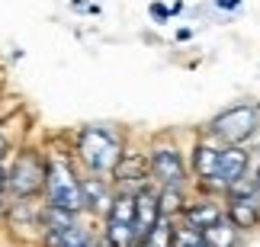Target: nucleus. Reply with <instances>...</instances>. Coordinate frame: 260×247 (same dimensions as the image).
<instances>
[{
	"instance_id": "15",
	"label": "nucleus",
	"mask_w": 260,
	"mask_h": 247,
	"mask_svg": "<svg viewBox=\"0 0 260 247\" xmlns=\"http://www.w3.org/2000/svg\"><path fill=\"white\" fill-rule=\"evenodd\" d=\"M232 225L235 228H251V225H257V205L254 202H232Z\"/></svg>"
},
{
	"instance_id": "26",
	"label": "nucleus",
	"mask_w": 260,
	"mask_h": 247,
	"mask_svg": "<svg viewBox=\"0 0 260 247\" xmlns=\"http://www.w3.org/2000/svg\"><path fill=\"white\" fill-rule=\"evenodd\" d=\"M138 247H145V244H138Z\"/></svg>"
},
{
	"instance_id": "13",
	"label": "nucleus",
	"mask_w": 260,
	"mask_h": 247,
	"mask_svg": "<svg viewBox=\"0 0 260 247\" xmlns=\"http://www.w3.org/2000/svg\"><path fill=\"white\" fill-rule=\"evenodd\" d=\"M81 199H84L87 209H106L109 193H106V186L100 180H87V183H81Z\"/></svg>"
},
{
	"instance_id": "24",
	"label": "nucleus",
	"mask_w": 260,
	"mask_h": 247,
	"mask_svg": "<svg viewBox=\"0 0 260 247\" xmlns=\"http://www.w3.org/2000/svg\"><path fill=\"white\" fill-rule=\"evenodd\" d=\"M4 183H7V180H4V170H0V190H4Z\"/></svg>"
},
{
	"instance_id": "4",
	"label": "nucleus",
	"mask_w": 260,
	"mask_h": 247,
	"mask_svg": "<svg viewBox=\"0 0 260 247\" xmlns=\"http://www.w3.org/2000/svg\"><path fill=\"white\" fill-rule=\"evenodd\" d=\"M254 128H257V110H254L251 103H247V106H232V110H225L212 122V132L222 135L225 142H232V145L244 142Z\"/></svg>"
},
{
	"instance_id": "11",
	"label": "nucleus",
	"mask_w": 260,
	"mask_h": 247,
	"mask_svg": "<svg viewBox=\"0 0 260 247\" xmlns=\"http://www.w3.org/2000/svg\"><path fill=\"white\" fill-rule=\"evenodd\" d=\"M193 164H196V173L206 177V180H212L215 177V164H218V151L212 145H199L193 151Z\"/></svg>"
},
{
	"instance_id": "25",
	"label": "nucleus",
	"mask_w": 260,
	"mask_h": 247,
	"mask_svg": "<svg viewBox=\"0 0 260 247\" xmlns=\"http://www.w3.org/2000/svg\"><path fill=\"white\" fill-rule=\"evenodd\" d=\"M254 183H257V190H260V173H257V180H254Z\"/></svg>"
},
{
	"instance_id": "20",
	"label": "nucleus",
	"mask_w": 260,
	"mask_h": 247,
	"mask_svg": "<svg viewBox=\"0 0 260 247\" xmlns=\"http://www.w3.org/2000/svg\"><path fill=\"white\" fill-rule=\"evenodd\" d=\"M180 205H183V199H180V193L177 190H164L161 193V199H157V209H161V215H167V212H177Z\"/></svg>"
},
{
	"instance_id": "7",
	"label": "nucleus",
	"mask_w": 260,
	"mask_h": 247,
	"mask_svg": "<svg viewBox=\"0 0 260 247\" xmlns=\"http://www.w3.org/2000/svg\"><path fill=\"white\" fill-rule=\"evenodd\" d=\"M157 219H161V209H157V196H151V193H138V196H135V225L142 228V234L151 231Z\"/></svg>"
},
{
	"instance_id": "2",
	"label": "nucleus",
	"mask_w": 260,
	"mask_h": 247,
	"mask_svg": "<svg viewBox=\"0 0 260 247\" xmlns=\"http://www.w3.org/2000/svg\"><path fill=\"white\" fill-rule=\"evenodd\" d=\"M77 154H81V161L93 173L116 167V161L122 157L119 154V138L109 135L106 128H87V132L81 135V142H77Z\"/></svg>"
},
{
	"instance_id": "12",
	"label": "nucleus",
	"mask_w": 260,
	"mask_h": 247,
	"mask_svg": "<svg viewBox=\"0 0 260 247\" xmlns=\"http://www.w3.org/2000/svg\"><path fill=\"white\" fill-rule=\"evenodd\" d=\"M113 170H116L119 180H142L145 177V157L142 154H125V157L116 161Z\"/></svg>"
},
{
	"instance_id": "17",
	"label": "nucleus",
	"mask_w": 260,
	"mask_h": 247,
	"mask_svg": "<svg viewBox=\"0 0 260 247\" xmlns=\"http://www.w3.org/2000/svg\"><path fill=\"white\" fill-rule=\"evenodd\" d=\"M135 238V225H119V222H109V244L113 247H128Z\"/></svg>"
},
{
	"instance_id": "21",
	"label": "nucleus",
	"mask_w": 260,
	"mask_h": 247,
	"mask_svg": "<svg viewBox=\"0 0 260 247\" xmlns=\"http://www.w3.org/2000/svg\"><path fill=\"white\" fill-rule=\"evenodd\" d=\"M151 16H154V19H167V7L154 4V7H151Z\"/></svg>"
},
{
	"instance_id": "23",
	"label": "nucleus",
	"mask_w": 260,
	"mask_h": 247,
	"mask_svg": "<svg viewBox=\"0 0 260 247\" xmlns=\"http://www.w3.org/2000/svg\"><path fill=\"white\" fill-rule=\"evenodd\" d=\"M7 148H10V145H7V138H4V135H0V157H4V154H7Z\"/></svg>"
},
{
	"instance_id": "8",
	"label": "nucleus",
	"mask_w": 260,
	"mask_h": 247,
	"mask_svg": "<svg viewBox=\"0 0 260 247\" xmlns=\"http://www.w3.org/2000/svg\"><path fill=\"white\" fill-rule=\"evenodd\" d=\"M45 244L48 247H90V234L84 228H77V225H68V228L48 231Z\"/></svg>"
},
{
	"instance_id": "5",
	"label": "nucleus",
	"mask_w": 260,
	"mask_h": 247,
	"mask_svg": "<svg viewBox=\"0 0 260 247\" xmlns=\"http://www.w3.org/2000/svg\"><path fill=\"white\" fill-rule=\"evenodd\" d=\"M247 167V154L241 151V148H225V151H218V164H215V183L222 186H232L235 180H241Z\"/></svg>"
},
{
	"instance_id": "16",
	"label": "nucleus",
	"mask_w": 260,
	"mask_h": 247,
	"mask_svg": "<svg viewBox=\"0 0 260 247\" xmlns=\"http://www.w3.org/2000/svg\"><path fill=\"white\" fill-rule=\"evenodd\" d=\"M171 238H174V228H167V225L157 219L154 228L145 234V247H171Z\"/></svg>"
},
{
	"instance_id": "22",
	"label": "nucleus",
	"mask_w": 260,
	"mask_h": 247,
	"mask_svg": "<svg viewBox=\"0 0 260 247\" xmlns=\"http://www.w3.org/2000/svg\"><path fill=\"white\" fill-rule=\"evenodd\" d=\"M241 0H215V7H225V10H235Z\"/></svg>"
},
{
	"instance_id": "14",
	"label": "nucleus",
	"mask_w": 260,
	"mask_h": 247,
	"mask_svg": "<svg viewBox=\"0 0 260 247\" xmlns=\"http://www.w3.org/2000/svg\"><path fill=\"white\" fill-rule=\"evenodd\" d=\"M109 222H119V225H135V199L132 196H119L116 202H109Z\"/></svg>"
},
{
	"instance_id": "18",
	"label": "nucleus",
	"mask_w": 260,
	"mask_h": 247,
	"mask_svg": "<svg viewBox=\"0 0 260 247\" xmlns=\"http://www.w3.org/2000/svg\"><path fill=\"white\" fill-rule=\"evenodd\" d=\"M228 193H232V202H254L251 196L257 193V183L254 180H235L228 186Z\"/></svg>"
},
{
	"instance_id": "3",
	"label": "nucleus",
	"mask_w": 260,
	"mask_h": 247,
	"mask_svg": "<svg viewBox=\"0 0 260 247\" xmlns=\"http://www.w3.org/2000/svg\"><path fill=\"white\" fill-rule=\"evenodd\" d=\"M45 186V164L42 157L26 151L16 157L13 164V173H10V190H13L16 196H32Z\"/></svg>"
},
{
	"instance_id": "1",
	"label": "nucleus",
	"mask_w": 260,
	"mask_h": 247,
	"mask_svg": "<svg viewBox=\"0 0 260 247\" xmlns=\"http://www.w3.org/2000/svg\"><path fill=\"white\" fill-rule=\"evenodd\" d=\"M45 190H48V199H52V209H61V212H77L84 209V199H81V183L74 180L71 167L64 161H52L45 167Z\"/></svg>"
},
{
	"instance_id": "19",
	"label": "nucleus",
	"mask_w": 260,
	"mask_h": 247,
	"mask_svg": "<svg viewBox=\"0 0 260 247\" xmlns=\"http://www.w3.org/2000/svg\"><path fill=\"white\" fill-rule=\"evenodd\" d=\"M171 244H174V247H209V244L203 241V234L193 231V228H180V231H174Z\"/></svg>"
},
{
	"instance_id": "9",
	"label": "nucleus",
	"mask_w": 260,
	"mask_h": 247,
	"mask_svg": "<svg viewBox=\"0 0 260 247\" xmlns=\"http://www.w3.org/2000/svg\"><path fill=\"white\" fill-rule=\"evenodd\" d=\"M218 219H222V209H218L215 202H199V205H193V209L186 212L189 228H196V231H203V228H209V225H215Z\"/></svg>"
},
{
	"instance_id": "10",
	"label": "nucleus",
	"mask_w": 260,
	"mask_h": 247,
	"mask_svg": "<svg viewBox=\"0 0 260 247\" xmlns=\"http://www.w3.org/2000/svg\"><path fill=\"white\" fill-rule=\"evenodd\" d=\"M203 241H206L209 247H235V225L218 219L215 225L203 228Z\"/></svg>"
},
{
	"instance_id": "6",
	"label": "nucleus",
	"mask_w": 260,
	"mask_h": 247,
	"mask_svg": "<svg viewBox=\"0 0 260 247\" xmlns=\"http://www.w3.org/2000/svg\"><path fill=\"white\" fill-rule=\"evenodd\" d=\"M151 170H154L157 180L167 183V186H177L183 180V161H180V154L174 148H161V151L151 154Z\"/></svg>"
}]
</instances>
